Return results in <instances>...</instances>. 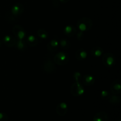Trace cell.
<instances>
[{
	"mask_svg": "<svg viewBox=\"0 0 121 121\" xmlns=\"http://www.w3.org/2000/svg\"><path fill=\"white\" fill-rule=\"evenodd\" d=\"M43 70L45 73L48 74L54 73L56 70V66L54 60L50 59H46L43 65Z\"/></svg>",
	"mask_w": 121,
	"mask_h": 121,
	"instance_id": "obj_4",
	"label": "cell"
},
{
	"mask_svg": "<svg viewBox=\"0 0 121 121\" xmlns=\"http://www.w3.org/2000/svg\"><path fill=\"white\" fill-rule=\"evenodd\" d=\"M109 100L111 104H118L121 102V98L119 96H117L116 95H111L110 98L108 99Z\"/></svg>",
	"mask_w": 121,
	"mask_h": 121,
	"instance_id": "obj_22",
	"label": "cell"
},
{
	"mask_svg": "<svg viewBox=\"0 0 121 121\" xmlns=\"http://www.w3.org/2000/svg\"><path fill=\"white\" fill-rule=\"evenodd\" d=\"M110 89L112 93L114 95L119 94L121 92V81L120 79H117L111 83Z\"/></svg>",
	"mask_w": 121,
	"mask_h": 121,
	"instance_id": "obj_9",
	"label": "cell"
},
{
	"mask_svg": "<svg viewBox=\"0 0 121 121\" xmlns=\"http://www.w3.org/2000/svg\"><path fill=\"white\" fill-rule=\"evenodd\" d=\"M70 92L72 95L78 97L85 93V89L81 82H74L71 86Z\"/></svg>",
	"mask_w": 121,
	"mask_h": 121,
	"instance_id": "obj_3",
	"label": "cell"
},
{
	"mask_svg": "<svg viewBox=\"0 0 121 121\" xmlns=\"http://www.w3.org/2000/svg\"><path fill=\"white\" fill-rule=\"evenodd\" d=\"M103 53H104L103 48L100 47H98V46L93 47L91 51L92 56H93V57H99L101 56Z\"/></svg>",
	"mask_w": 121,
	"mask_h": 121,
	"instance_id": "obj_17",
	"label": "cell"
},
{
	"mask_svg": "<svg viewBox=\"0 0 121 121\" xmlns=\"http://www.w3.org/2000/svg\"><path fill=\"white\" fill-rule=\"evenodd\" d=\"M59 45L62 48L65 50H67L70 47L71 44L69 41L66 39H61L59 42Z\"/></svg>",
	"mask_w": 121,
	"mask_h": 121,
	"instance_id": "obj_20",
	"label": "cell"
},
{
	"mask_svg": "<svg viewBox=\"0 0 121 121\" xmlns=\"http://www.w3.org/2000/svg\"><path fill=\"white\" fill-rule=\"evenodd\" d=\"M37 35H39V37L40 38H41V39H46L48 38V34L46 30L43 29H39L37 31Z\"/></svg>",
	"mask_w": 121,
	"mask_h": 121,
	"instance_id": "obj_21",
	"label": "cell"
},
{
	"mask_svg": "<svg viewBox=\"0 0 121 121\" xmlns=\"http://www.w3.org/2000/svg\"><path fill=\"white\" fill-rule=\"evenodd\" d=\"M118 121H121V119H119V120H118Z\"/></svg>",
	"mask_w": 121,
	"mask_h": 121,
	"instance_id": "obj_29",
	"label": "cell"
},
{
	"mask_svg": "<svg viewBox=\"0 0 121 121\" xmlns=\"http://www.w3.org/2000/svg\"><path fill=\"white\" fill-rule=\"evenodd\" d=\"M73 78L75 82H80L82 79V76L80 72H76L73 73Z\"/></svg>",
	"mask_w": 121,
	"mask_h": 121,
	"instance_id": "obj_23",
	"label": "cell"
},
{
	"mask_svg": "<svg viewBox=\"0 0 121 121\" xmlns=\"http://www.w3.org/2000/svg\"><path fill=\"white\" fill-rule=\"evenodd\" d=\"M110 96H111V93L108 91L104 90V91H102L101 92V93H100V98L103 100H108Z\"/></svg>",
	"mask_w": 121,
	"mask_h": 121,
	"instance_id": "obj_24",
	"label": "cell"
},
{
	"mask_svg": "<svg viewBox=\"0 0 121 121\" xmlns=\"http://www.w3.org/2000/svg\"><path fill=\"white\" fill-rule=\"evenodd\" d=\"M76 29L74 27L71 25H68L65 27L63 29V33L66 36L72 37L73 35H75L76 33Z\"/></svg>",
	"mask_w": 121,
	"mask_h": 121,
	"instance_id": "obj_13",
	"label": "cell"
},
{
	"mask_svg": "<svg viewBox=\"0 0 121 121\" xmlns=\"http://www.w3.org/2000/svg\"><path fill=\"white\" fill-rule=\"evenodd\" d=\"M95 82V79L93 76L91 74H85L82 77V83L84 85L87 86H91L93 85Z\"/></svg>",
	"mask_w": 121,
	"mask_h": 121,
	"instance_id": "obj_11",
	"label": "cell"
},
{
	"mask_svg": "<svg viewBox=\"0 0 121 121\" xmlns=\"http://www.w3.org/2000/svg\"><path fill=\"white\" fill-rule=\"evenodd\" d=\"M59 46V42L56 39H52L48 43L47 45V48L49 52H56Z\"/></svg>",
	"mask_w": 121,
	"mask_h": 121,
	"instance_id": "obj_12",
	"label": "cell"
},
{
	"mask_svg": "<svg viewBox=\"0 0 121 121\" xmlns=\"http://www.w3.org/2000/svg\"><path fill=\"white\" fill-rule=\"evenodd\" d=\"M2 41L7 47H12L15 46L17 39H15L14 37H13L12 35H7L4 37Z\"/></svg>",
	"mask_w": 121,
	"mask_h": 121,
	"instance_id": "obj_10",
	"label": "cell"
},
{
	"mask_svg": "<svg viewBox=\"0 0 121 121\" xmlns=\"http://www.w3.org/2000/svg\"><path fill=\"white\" fill-rule=\"evenodd\" d=\"M15 46H16L18 50L24 52L27 49V43L22 39H17Z\"/></svg>",
	"mask_w": 121,
	"mask_h": 121,
	"instance_id": "obj_18",
	"label": "cell"
},
{
	"mask_svg": "<svg viewBox=\"0 0 121 121\" xmlns=\"http://www.w3.org/2000/svg\"><path fill=\"white\" fill-rule=\"evenodd\" d=\"M68 111V106L65 102H60L57 105L56 111L59 116L63 117L66 115Z\"/></svg>",
	"mask_w": 121,
	"mask_h": 121,
	"instance_id": "obj_8",
	"label": "cell"
},
{
	"mask_svg": "<svg viewBox=\"0 0 121 121\" xmlns=\"http://www.w3.org/2000/svg\"><path fill=\"white\" fill-rule=\"evenodd\" d=\"M77 27L82 31L90 30L93 27V21L88 17H82L77 22Z\"/></svg>",
	"mask_w": 121,
	"mask_h": 121,
	"instance_id": "obj_1",
	"label": "cell"
},
{
	"mask_svg": "<svg viewBox=\"0 0 121 121\" xmlns=\"http://www.w3.org/2000/svg\"><path fill=\"white\" fill-rule=\"evenodd\" d=\"M11 13L15 17H19L23 13L24 7L21 4L17 3L13 5L11 9Z\"/></svg>",
	"mask_w": 121,
	"mask_h": 121,
	"instance_id": "obj_7",
	"label": "cell"
},
{
	"mask_svg": "<svg viewBox=\"0 0 121 121\" xmlns=\"http://www.w3.org/2000/svg\"><path fill=\"white\" fill-rule=\"evenodd\" d=\"M8 117L6 113L0 112V121H8Z\"/></svg>",
	"mask_w": 121,
	"mask_h": 121,
	"instance_id": "obj_25",
	"label": "cell"
},
{
	"mask_svg": "<svg viewBox=\"0 0 121 121\" xmlns=\"http://www.w3.org/2000/svg\"><path fill=\"white\" fill-rule=\"evenodd\" d=\"M60 1H61V2H62V3H66V2H68V1H69V0H60Z\"/></svg>",
	"mask_w": 121,
	"mask_h": 121,
	"instance_id": "obj_27",
	"label": "cell"
},
{
	"mask_svg": "<svg viewBox=\"0 0 121 121\" xmlns=\"http://www.w3.org/2000/svg\"><path fill=\"white\" fill-rule=\"evenodd\" d=\"M102 61L105 66L108 67H112L115 64L116 59L115 56L111 53H105L103 55Z\"/></svg>",
	"mask_w": 121,
	"mask_h": 121,
	"instance_id": "obj_5",
	"label": "cell"
},
{
	"mask_svg": "<svg viewBox=\"0 0 121 121\" xmlns=\"http://www.w3.org/2000/svg\"><path fill=\"white\" fill-rule=\"evenodd\" d=\"M87 56V52H86L83 48H79V50L76 51L75 53V57L76 59L79 61H82L85 59H86Z\"/></svg>",
	"mask_w": 121,
	"mask_h": 121,
	"instance_id": "obj_15",
	"label": "cell"
},
{
	"mask_svg": "<svg viewBox=\"0 0 121 121\" xmlns=\"http://www.w3.org/2000/svg\"><path fill=\"white\" fill-rule=\"evenodd\" d=\"M13 34L16 37L17 39H25L27 35V32L26 31L24 28L20 25H15L13 28Z\"/></svg>",
	"mask_w": 121,
	"mask_h": 121,
	"instance_id": "obj_6",
	"label": "cell"
},
{
	"mask_svg": "<svg viewBox=\"0 0 121 121\" xmlns=\"http://www.w3.org/2000/svg\"><path fill=\"white\" fill-rule=\"evenodd\" d=\"M17 17L14 16L13 14H12V13L11 12H8L5 15V20L8 22H11V23H14V22H16L17 21Z\"/></svg>",
	"mask_w": 121,
	"mask_h": 121,
	"instance_id": "obj_19",
	"label": "cell"
},
{
	"mask_svg": "<svg viewBox=\"0 0 121 121\" xmlns=\"http://www.w3.org/2000/svg\"><path fill=\"white\" fill-rule=\"evenodd\" d=\"M26 43L31 47H35L39 43V40L34 35H30L26 39Z\"/></svg>",
	"mask_w": 121,
	"mask_h": 121,
	"instance_id": "obj_16",
	"label": "cell"
},
{
	"mask_svg": "<svg viewBox=\"0 0 121 121\" xmlns=\"http://www.w3.org/2000/svg\"><path fill=\"white\" fill-rule=\"evenodd\" d=\"M93 121H108V115L106 112L101 111L96 113Z\"/></svg>",
	"mask_w": 121,
	"mask_h": 121,
	"instance_id": "obj_14",
	"label": "cell"
},
{
	"mask_svg": "<svg viewBox=\"0 0 121 121\" xmlns=\"http://www.w3.org/2000/svg\"><path fill=\"white\" fill-rule=\"evenodd\" d=\"M1 41H0V46H1Z\"/></svg>",
	"mask_w": 121,
	"mask_h": 121,
	"instance_id": "obj_28",
	"label": "cell"
},
{
	"mask_svg": "<svg viewBox=\"0 0 121 121\" xmlns=\"http://www.w3.org/2000/svg\"><path fill=\"white\" fill-rule=\"evenodd\" d=\"M77 39L79 40H83L84 37H85V34H84L83 31H79L78 33H77Z\"/></svg>",
	"mask_w": 121,
	"mask_h": 121,
	"instance_id": "obj_26",
	"label": "cell"
},
{
	"mask_svg": "<svg viewBox=\"0 0 121 121\" xmlns=\"http://www.w3.org/2000/svg\"><path fill=\"white\" fill-rule=\"evenodd\" d=\"M69 55L65 52H60L54 57V61L59 66H65L69 61Z\"/></svg>",
	"mask_w": 121,
	"mask_h": 121,
	"instance_id": "obj_2",
	"label": "cell"
}]
</instances>
